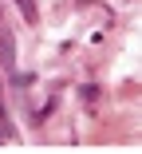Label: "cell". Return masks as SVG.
<instances>
[{
    "mask_svg": "<svg viewBox=\"0 0 142 154\" xmlns=\"http://www.w3.org/2000/svg\"><path fill=\"white\" fill-rule=\"evenodd\" d=\"M16 4H20V12H24L28 24H40V8H36V0H16Z\"/></svg>",
    "mask_w": 142,
    "mask_h": 154,
    "instance_id": "1",
    "label": "cell"
},
{
    "mask_svg": "<svg viewBox=\"0 0 142 154\" xmlns=\"http://www.w3.org/2000/svg\"><path fill=\"white\" fill-rule=\"evenodd\" d=\"M83 99L95 107V103H99V87H95V83H87V87H83Z\"/></svg>",
    "mask_w": 142,
    "mask_h": 154,
    "instance_id": "2",
    "label": "cell"
},
{
    "mask_svg": "<svg viewBox=\"0 0 142 154\" xmlns=\"http://www.w3.org/2000/svg\"><path fill=\"white\" fill-rule=\"evenodd\" d=\"M0 127H8V111H4V91H0Z\"/></svg>",
    "mask_w": 142,
    "mask_h": 154,
    "instance_id": "3",
    "label": "cell"
}]
</instances>
